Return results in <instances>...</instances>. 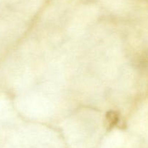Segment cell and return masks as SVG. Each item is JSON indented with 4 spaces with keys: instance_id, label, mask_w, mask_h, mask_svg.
Masks as SVG:
<instances>
[{
    "instance_id": "1",
    "label": "cell",
    "mask_w": 148,
    "mask_h": 148,
    "mask_svg": "<svg viewBox=\"0 0 148 148\" xmlns=\"http://www.w3.org/2000/svg\"><path fill=\"white\" fill-rule=\"evenodd\" d=\"M108 120L109 121L110 123H116V122L117 121V115H116L115 113H113L111 114V113L108 115Z\"/></svg>"
}]
</instances>
